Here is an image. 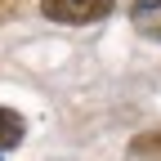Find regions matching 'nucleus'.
Masks as SVG:
<instances>
[{
  "instance_id": "nucleus-1",
  "label": "nucleus",
  "mask_w": 161,
  "mask_h": 161,
  "mask_svg": "<svg viewBox=\"0 0 161 161\" xmlns=\"http://www.w3.org/2000/svg\"><path fill=\"white\" fill-rule=\"evenodd\" d=\"M40 14L54 18V23H98V18L112 14V0H40Z\"/></svg>"
},
{
  "instance_id": "nucleus-2",
  "label": "nucleus",
  "mask_w": 161,
  "mask_h": 161,
  "mask_svg": "<svg viewBox=\"0 0 161 161\" xmlns=\"http://www.w3.org/2000/svg\"><path fill=\"white\" fill-rule=\"evenodd\" d=\"M130 23L148 40H161V0H134L130 5Z\"/></svg>"
},
{
  "instance_id": "nucleus-3",
  "label": "nucleus",
  "mask_w": 161,
  "mask_h": 161,
  "mask_svg": "<svg viewBox=\"0 0 161 161\" xmlns=\"http://www.w3.org/2000/svg\"><path fill=\"white\" fill-rule=\"evenodd\" d=\"M27 134L23 116H18L14 108H0V148H18V139Z\"/></svg>"
},
{
  "instance_id": "nucleus-4",
  "label": "nucleus",
  "mask_w": 161,
  "mask_h": 161,
  "mask_svg": "<svg viewBox=\"0 0 161 161\" xmlns=\"http://www.w3.org/2000/svg\"><path fill=\"white\" fill-rule=\"evenodd\" d=\"M134 157H161V130H148V134H139L134 143H130Z\"/></svg>"
}]
</instances>
